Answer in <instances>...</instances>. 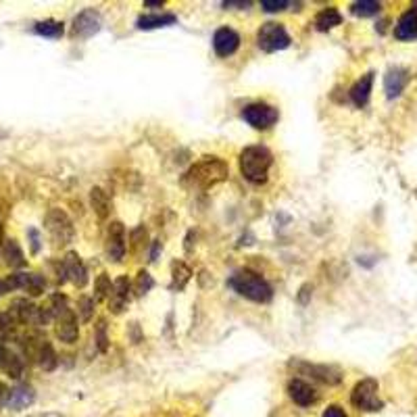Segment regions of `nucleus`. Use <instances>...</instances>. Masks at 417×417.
<instances>
[{"mask_svg": "<svg viewBox=\"0 0 417 417\" xmlns=\"http://www.w3.org/2000/svg\"><path fill=\"white\" fill-rule=\"evenodd\" d=\"M351 403L361 411H380L382 401H380V394H378V382L372 380V378L361 380L351 392Z\"/></svg>", "mask_w": 417, "mask_h": 417, "instance_id": "obj_5", "label": "nucleus"}, {"mask_svg": "<svg viewBox=\"0 0 417 417\" xmlns=\"http://www.w3.org/2000/svg\"><path fill=\"white\" fill-rule=\"evenodd\" d=\"M224 6L227 9V6H240V9H244V6H251V2L249 0H225L224 2Z\"/></svg>", "mask_w": 417, "mask_h": 417, "instance_id": "obj_37", "label": "nucleus"}, {"mask_svg": "<svg viewBox=\"0 0 417 417\" xmlns=\"http://www.w3.org/2000/svg\"><path fill=\"white\" fill-rule=\"evenodd\" d=\"M33 32L38 36H44V38H61L65 32L63 23L61 21H55V19H46V21H40L36 23Z\"/></svg>", "mask_w": 417, "mask_h": 417, "instance_id": "obj_25", "label": "nucleus"}, {"mask_svg": "<svg viewBox=\"0 0 417 417\" xmlns=\"http://www.w3.org/2000/svg\"><path fill=\"white\" fill-rule=\"evenodd\" d=\"M4 399H6V390H4V386L0 384V405L4 403Z\"/></svg>", "mask_w": 417, "mask_h": 417, "instance_id": "obj_41", "label": "nucleus"}, {"mask_svg": "<svg viewBox=\"0 0 417 417\" xmlns=\"http://www.w3.org/2000/svg\"><path fill=\"white\" fill-rule=\"evenodd\" d=\"M227 178V165L220 157H202L198 163L186 171L182 184L186 188H196V190H209L215 184L224 182Z\"/></svg>", "mask_w": 417, "mask_h": 417, "instance_id": "obj_1", "label": "nucleus"}, {"mask_svg": "<svg viewBox=\"0 0 417 417\" xmlns=\"http://www.w3.org/2000/svg\"><path fill=\"white\" fill-rule=\"evenodd\" d=\"M38 361L44 369H53L57 365V354L53 351V347L48 342H42L40 347V353H38Z\"/></svg>", "mask_w": 417, "mask_h": 417, "instance_id": "obj_29", "label": "nucleus"}, {"mask_svg": "<svg viewBox=\"0 0 417 417\" xmlns=\"http://www.w3.org/2000/svg\"><path fill=\"white\" fill-rule=\"evenodd\" d=\"M100 30V15H98L94 9H86L82 11L75 21H73V33L77 38H90Z\"/></svg>", "mask_w": 417, "mask_h": 417, "instance_id": "obj_11", "label": "nucleus"}, {"mask_svg": "<svg viewBox=\"0 0 417 417\" xmlns=\"http://www.w3.org/2000/svg\"><path fill=\"white\" fill-rule=\"evenodd\" d=\"M240 46V36L232 28H220L213 36V48L220 57H229L238 50Z\"/></svg>", "mask_w": 417, "mask_h": 417, "instance_id": "obj_12", "label": "nucleus"}, {"mask_svg": "<svg viewBox=\"0 0 417 417\" xmlns=\"http://www.w3.org/2000/svg\"><path fill=\"white\" fill-rule=\"evenodd\" d=\"M111 290H113V284H111L109 276H107V274L98 276V280H97V300H104V298H109V296H111Z\"/></svg>", "mask_w": 417, "mask_h": 417, "instance_id": "obj_30", "label": "nucleus"}, {"mask_svg": "<svg viewBox=\"0 0 417 417\" xmlns=\"http://www.w3.org/2000/svg\"><path fill=\"white\" fill-rule=\"evenodd\" d=\"M92 305H94V300L92 298H88V296H84L82 300H80V313H82V320L84 321H90L92 318Z\"/></svg>", "mask_w": 417, "mask_h": 417, "instance_id": "obj_33", "label": "nucleus"}, {"mask_svg": "<svg viewBox=\"0 0 417 417\" xmlns=\"http://www.w3.org/2000/svg\"><path fill=\"white\" fill-rule=\"evenodd\" d=\"M240 173L253 182V184H265L269 169L274 165V155L265 146H247L240 153Z\"/></svg>", "mask_w": 417, "mask_h": 417, "instance_id": "obj_2", "label": "nucleus"}, {"mask_svg": "<svg viewBox=\"0 0 417 417\" xmlns=\"http://www.w3.org/2000/svg\"><path fill=\"white\" fill-rule=\"evenodd\" d=\"M151 288H153V278L146 271H140L138 274V280H136V292L138 294H144V292H148Z\"/></svg>", "mask_w": 417, "mask_h": 417, "instance_id": "obj_31", "label": "nucleus"}, {"mask_svg": "<svg viewBox=\"0 0 417 417\" xmlns=\"http://www.w3.org/2000/svg\"><path fill=\"white\" fill-rule=\"evenodd\" d=\"M28 234H30V238H32V253H38V251H40V236H38V232H36V229H30Z\"/></svg>", "mask_w": 417, "mask_h": 417, "instance_id": "obj_36", "label": "nucleus"}, {"mask_svg": "<svg viewBox=\"0 0 417 417\" xmlns=\"http://www.w3.org/2000/svg\"><path fill=\"white\" fill-rule=\"evenodd\" d=\"M2 257L6 261V265H11V267H23V265H26L23 251H21V247L17 244V240H6V242H4V247H2Z\"/></svg>", "mask_w": 417, "mask_h": 417, "instance_id": "obj_23", "label": "nucleus"}, {"mask_svg": "<svg viewBox=\"0 0 417 417\" xmlns=\"http://www.w3.org/2000/svg\"><path fill=\"white\" fill-rule=\"evenodd\" d=\"M288 394H290V399H292L296 405H300V407H309V405H313V403L318 401V392H315V388H313L311 384H307V382H305V380H300V378L290 380Z\"/></svg>", "mask_w": 417, "mask_h": 417, "instance_id": "obj_13", "label": "nucleus"}, {"mask_svg": "<svg viewBox=\"0 0 417 417\" xmlns=\"http://www.w3.org/2000/svg\"><path fill=\"white\" fill-rule=\"evenodd\" d=\"M128 238H126V227L119 222H113L107 232V257L111 261H121L126 251H128Z\"/></svg>", "mask_w": 417, "mask_h": 417, "instance_id": "obj_9", "label": "nucleus"}, {"mask_svg": "<svg viewBox=\"0 0 417 417\" xmlns=\"http://www.w3.org/2000/svg\"><path fill=\"white\" fill-rule=\"evenodd\" d=\"M98 349L107 351V336H104V321H98Z\"/></svg>", "mask_w": 417, "mask_h": 417, "instance_id": "obj_34", "label": "nucleus"}, {"mask_svg": "<svg viewBox=\"0 0 417 417\" xmlns=\"http://www.w3.org/2000/svg\"><path fill=\"white\" fill-rule=\"evenodd\" d=\"M46 232L55 240V244H69L73 240V224L61 209H50L46 213Z\"/></svg>", "mask_w": 417, "mask_h": 417, "instance_id": "obj_7", "label": "nucleus"}, {"mask_svg": "<svg viewBox=\"0 0 417 417\" xmlns=\"http://www.w3.org/2000/svg\"><path fill=\"white\" fill-rule=\"evenodd\" d=\"M380 2L376 0H359V2H353L351 6V13L357 15V17H372L376 13H380Z\"/></svg>", "mask_w": 417, "mask_h": 417, "instance_id": "obj_26", "label": "nucleus"}, {"mask_svg": "<svg viewBox=\"0 0 417 417\" xmlns=\"http://www.w3.org/2000/svg\"><path fill=\"white\" fill-rule=\"evenodd\" d=\"M298 367L307 374H313L315 380H320L323 384H338L340 382V372L336 367H327V365H309V363H298Z\"/></svg>", "mask_w": 417, "mask_h": 417, "instance_id": "obj_18", "label": "nucleus"}, {"mask_svg": "<svg viewBox=\"0 0 417 417\" xmlns=\"http://www.w3.org/2000/svg\"><path fill=\"white\" fill-rule=\"evenodd\" d=\"M30 417H65L61 413H38V416H30Z\"/></svg>", "mask_w": 417, "mask_h": 417, "instance_id": "obj_40", "label": "nucleus"}, {"mask_svg": "<svg viewBox=\"0 0 417 417\" xmlns=\"http://www.w3.org/2000/svg\"><path fill=\"white\" fill-rule=\"evenodd\" d=\"M144 4H146V6H161L163 2H159V0H146Z\"/></svg>", "mask_w": 417, "mask_h": 417, "instance_id": "obj_42", "label": "nucleus"}, {"mask_svg": "<svg viewBox=\"0 0 417 417\" xmlns=\"http://www.w3.org/2000/svg\"><path fill=\"white\" fill-rule=\"evenodd\" d=\"M0 365H2V369H4L11 378H19V376H21V372H23L21 359H19V357H15V354H9V353L2 354Z\"/></svg>", "mask_w": 417, "mask_h": 417, "instance_id": "obj_27", "label": "nucleus"}, {"mask_svg": "<svg viewBox=\"0 0 417 417\" xmlns=\"http://www.w3.org/2000/svg\"><path fill=\"white\" fill-rule=\"evenodd\" d=\"M9 288H11V286H9V282H0V296H2V294H6Z\"/></svg>", "mask_w": 417, "mask_h": 417, "instance_id": "obj_39", "label": "nucleus"}, {"mask_svg": "<svg viewBox=\"0 0 417 417\" xmlns=\"http://www.w3.org/2000/svg\"><path fill=\"white\" fill-rule=\"evenodd\" d=\"M4 136H6V131H4V129H0V140H2Z\"/></svg>", "mask_w": 417, "mask_h": 417, "instance_id": "obj_43", "label": "nucleus"}, {"mask_svg": "<svg viewBox=\"0 0 417 417\" xmlns=\"http://www.w3.org/2000/svg\"><path fill=\"white\" fill-rule=\"evenodd\" d=\"M407 82H409V73H407V69H401V67H392V69H388V73H386V77H384L386 97L388 98L399 97V94L405 90Z\"/></svg>", "mask_w": 417, "mask_h": 417, "instance_id": "obj_14", "label": "nucleus"}, {"mask_svg": "<svg viewBox=\"0 0 417 417\" xmlns=\"http://www.w3.org/2000/svg\"><path fill=\"white\" fill-rule=\"evenodd\" d=\"M278 109H274L271 104L265 102H253L249 107H244L242 111V119L253 126L255 129H269L278 121Z\"/></svg>", "mask_w": 417, "mask_h": 417, "instance_id": "obj_8", "label": "nucleus"}, {"mask_svg": "<svg viewBox=\"0 0 417 417\" xmlns=\"http://www.w3.org/2000/svg\"><path fill=\"white\" fill-rule=\"evenodd\" d=\"M372 86H374V73H365L353 88H351V100L357 107H365L369 94H372Z\"/></svg>", "mask_w": 417, "mask_h": 417, "instance_id": "obj_19", "label": "nucleus"}, {"mask_svg": "<svg viewBox=\"0 0 417 417\" xmlns=\"http://www.w3.org/2000/svg\"><path fill=\"white\" fill-rule=\"evenodd\" d=\"M257 42L259 48L265 50V53H278V50H284L290 46V36L284 30V26L280 23H263L261 30L257 32Z\"/></svg>", "mask_w": 417, "mask_h": 417, "instance_id": "obj_6", "label": "nucleus"}, {"mask_svg": "<svg viewBox=\"0 0 417 417\" xmlns=\"http://www.w3.org/2000/svg\"><path fill=\"white\" fill-rule=\"evenodd\" d=\"M129 296V282L128 278H119L115 284H113V290H111V296H109V305L115 313H119L124 309V305L128 303Z\"/></svg>", "mask_w": 417, "mask_h": 417, "instance_id": "obj_20", "label": "nucleus"}, {"mask_svg": "<svg viewBox=\"0 0 417 417\" xmlns=\"http://www.w3.org/2000/svg\"><path fill=\"white\" fill-rule=\"evenodd\" d=\"M394 36L401 42H409L417 38V6H411L409 11H405L394 28Z\"/></svg>", "mask_w": 417, "mask_h": 417, "instance_id": "obj_15", "label": "nucleus"}, {"mask_svg": "<svg viewBox=\"0 0 417 417\" xmlns=\"http://www.w3.org/2000/svg\"><path fill=\"white\" fill-rule=\"evenodd\" d=\"M342 23V15L334 9V6H327V9H323L318 13V17H315V28L320 30V32H327V30H334L336 26H340Z\"/></svg>", "mask_w": 417, "mask_h": 417, "instance_id": "obj_22", "label": "nucleus"}, {"mask_svg": "<svg viewBox=\"0 0 417 417\" xmlns=\"http://www.w3.org/2000/svg\"><path fill=\"white\" fill-rule=\"evenodd\" d=\"M90 198H92V207H94V211L98 213V217H107V213H109V207H111V202H109V196L104 190H100V188H94L92 194H90Z\"/></svg>", "mask_w": 417, "mask_h": 417, "instance_id": "obj_28", "label": "nucleus"}, {"mask_svg": "<svg viewBox=\"0 0 417 417\" xmlns=\"http://www.w3.org/2000/svg\"><path fill=\"white\" fill-rule=\"evenodd\" d=\"M53 315L57 320V336L59 340H63L67 345H73L80 336V330H77V318L73 313V309L67 307V298L65 296H55L53 298Z\"/></svg>", "mask_w": 417, "mask_h": 417, "instance_id": "obj_4", "label": "nucleus"}, {"mask_svg": "<svg viewBox=\"0 0 417 417\" xmlns=\"http://www.w3.org/2000/svg\"><path fill=\"white\" fill-rule=\"evenodd\" d=\"M321 417H347V413H345L338 405H332V407H327V409L323 411V416Z\"/></svg>", "mask_w": 417, "mask_h": 417, "instance_id": "obj_35", "label": "nucleus"}, {"mask_svg": "<svg viewBox=\"0 0 417 417\" xmlns=\"http://www.w3.org/2000/svg\"><path fill=\"white\" fill-rule=\"evenodd\" d=\"M159 249H161V242H155V247H153V253H151V261H157Z\"/></svg>", "mask_w": 417, "mask_h": 417, "instance_id": "obj_38", "label": "nucleus"}, {"mask_svg": "<svg viewBox=\"0 0 417 417\" xmlns=\"http://www.w3.org/2000/svg\"><path fill=\"white\" fill-rule=\"evenodd\" d=\"M261 6L267 13H278V11H284L288 6V2L286 0H261Z\"/></svg>", "mask_w": 417, "mask_h": 417, "instance_id": "obj_32", "label": "nucleus"}, {"mask_svg": "<svg viewBox=\"0 0 417 417\" xmlns=\"http://www.w3.org/2000/svg\"><path fill=\"white\" fill-rule=\"evenodd\" d=\"M178 21L175 15L171 13H161V15H142L138 19V28L140 30H157V28H167L173 26Z\"/></svg>", "mask_w": 417, "mask_h": 417, "instance_id": "obj_21", "label": "nucleus"}, {"mask_svg": "<svg viewBox=\"0 0 417 417\" xmlns=\"http://www.w3.org/2000/svg\"><path fill=\"white\" fill-rule=\"evenodd\" d=\"M61 269H63V282L65 280H71L77 288H84V286H86V282H88V271H86V267H84V263H82V259H80L77 253H69V255L63 259Z\"/></svg>", "mask_w": 417, "mask_h": 417, "instance_id": "obj_10", "label": "nucleus"}, {"mask_svg": "<svg viewBox=\"0 0 417 417\" xmlns=\"http://www.w3.org/2000/svg\"><path fill=\"white\" fill-rule=\"evenodd\" d=\"M171 274H173V288H178V290L184 288V286L188 284L190 276H193L190 267H188L184 261H173V265H171Z\"/></svg>", "mask_w": 417, "mask_h": 417, "instance_id": "obj_24", "label": "nucleus"}, {"mask_svg": "<svg viewBox=\"0 0 417 417\" xmlns=\"http://www.w3.org/2000/svg\"><path fill=\"white\" fill-rule=\"evenodd\" d=\"M2 354H4V349L0 347V361H2Z\"/></svg>", "mask_w": 417, "mask_h": 417, "instance_id": "obj_44", "label": "nucleus"}, {"mask_svg": "<svg viewBox=\"0 0 417 417\" xmlns=\"http://www.w3.org/2000/svg\"><path fill=\"white\" fill-rule=\"evenodd\" d=\"M33 399H36V394H33L32 386H17V388L6 392L4 405L15 409V411H21V409H28L32 405Z\"/></svg>", "mask_w": 417, "mask_h": 417, "instance_id": "obj_16", "label": "nucleus"}, {"mask_svg": "<svg viewBox=\"0 0 417 417\" xmlns=\"http://www.w3.org/2000/svg\"><path fill=\"white\" fill-rule=\"evenodd\" d=\"M229 286L236 290L238 294H242L244 298L253 300V303H267L271 300L274 296V290L271 286L251 269H240L232 276L229 280Z\"/></svg>", "mask_w": 417, "mask_h": 417, "instance_id": "obj_3", "label": "nucleus"}, {"mask_svg": "<svg viewBox=\"0 0 417 417\" xmlns=\"http://www.w3.org/2000/svg\"><path fill=\"white\" fill-rule=\"evenodd\" d=\"M9 286H11V288L28 290L30 294H42L46 282H44V278L38 276V274H15V276L9 280Z\"/></svg>", "mask_w": 417, "mask_h": 417, "instance_id": "obj_17", "label": "nucleus"}]
</instances>
